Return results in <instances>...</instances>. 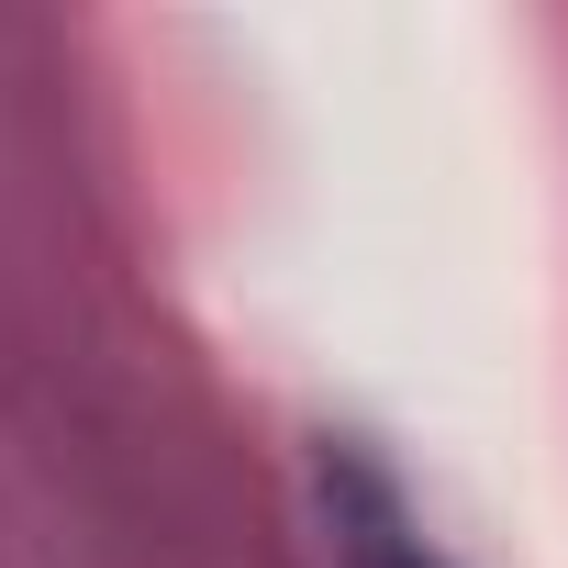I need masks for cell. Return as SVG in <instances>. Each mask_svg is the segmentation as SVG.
<instances>
[{
	"label": "cell",
	"mask_w": 568,
	"mask_h": 568,
	"mask_svg": "<svg viewBox=\"0 0 568 568\" xmlns=\"http://www.w3.org/2000/svg\"><path fill=\"white\" fill-rule=\"evenodd\" d=\"M324 513H335L346 568H446V557L424 546V524L390 501V479H368V468H335V479H324Z\"/></svg>",
	"instance_id": "obj_1"
}]
</instances>
